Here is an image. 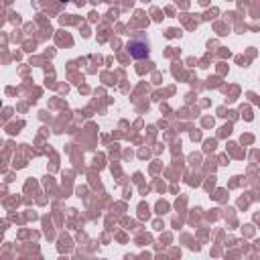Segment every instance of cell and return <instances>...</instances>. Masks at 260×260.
<instances>
[{
    "label": "cell",
    "instance_id": "cell-1",
    "mask_svg": "<svg viewBox=\"0 0 260 260\" xmlns=\"http://www.w3.org/2000/svg\"><path fill=\"white\" fill-rule=\"evenodd\" d=\"M128 51H130V55H133L135 59H143V57L149 55V43H145L143 39L130 41V43H128Z\"/></svg>",
    "mask_w": 260,
    "mask_h": 260
},
{
    "label": "cell",
    "instance_id": "cell-2",
    "mask_svg": "<svg viewBox=\"0 0 260 260\" xmlns=\"http://www.w3.org/2000/svg\"><path fill=\"white\" fill-rule=\"evenodd\" d=\"M59 3H67V0H59Z\"/></svg>",
    "mask_w": 260,
    "mask_h": 260
}]
</instances>
